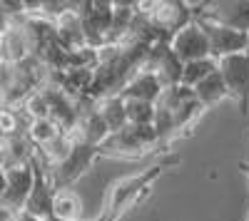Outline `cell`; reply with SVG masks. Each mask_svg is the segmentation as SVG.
I'll return each mask as SVG.
<instances>
[{
	"label": "cell",
	"instance_id": "cell-12",
	"mask_svg": "<svg viewBox=\"0 0 249 221\" xmlns=\"http://www.w3.org/2000/svg\"><path fill=\"white\" fill-rule=\"evenodd\" d=\"M30 55H33V50H30L28 32H25L23 23L15 20V23L0 35V57H3L5 65H18V63H23V60H28Z\"/></svg>",
	"mask_w": 249,
	"mask_h": 221
},
{
	"label": "cell",
	"instance_id": "cell-1",
	"mask_svg": "<svg viewBox=\"0 0 249 221\" xmlns=\"http://www.w3.org/2000/svg\"><path fill=\"white\" fill-rule=\"evenodd\" d=\"M179 162V157H164L162 162H155L152 167L142 169L132 176H124L120 182H115L105 196L102 211L92 219V221H120L130 209H135L140 202L147 199V194L152 191V184L164 174V169Z\"/></svg>",
	"mask_w": 249,
	"mask_h": 221
},
{
	"label": "cell",
	"instance_id": "cell-22",
	"mask_svg": "<svg viewBox=\"0 0 249 221\" xmlns=\"http://www.w3.org/2000/svg\"><path fill=\"white\" fill-rule=\"evenodd\" d=\"M5 167V157H3V144H0V169Z\"/></svg>",
	"mask_w": 249,
	"mask_h": 221
},
{
	"label": "cell",
	"instance_id": "cell-19",
	"mask_svg": "<svg viewBox=\"0 0 249 221\" xmlns=\"http://www.w3.org/2000/svg\"><path fill=\"white\" fill-rule=\"evenodd\" d=\"M57 134H62V129L53 122V119H33L25 129V137L30 139V144L35 149H43L45 144H50Z\"/></svg>",
	"mask_w": 249,
	"mask_h": 221
},
{
	"label": "cell",
	"instance_id": "cell-8",
	"mask_svg": "<svg viewBox=\"0 0 249 221\" xmlns=\"http://www.w3.org/2000/svg\"><path fill=\"white\" fill-rule=\"evenodd\" d=\"M147 20L162 37L170 40L175 32H179L195 20V5L182 3V0H160V3H155V10Z\"/></svg>",
	"mask_w": 249,
	"mask_h": 221
},
{
	"label": "cell",
	"instance_id": "cell-24",
	"mask_svg": "<svg viewBox=\"0 0 249 221\" xmlns=\"http://www.w3.org/2000/svg\"><path fill=\"white\" fill-rule=\"evenodd\" d=\"M247 35H249V32H247ZM247 52H249V50H247Z\"/></svg>",
	"mask_w": 249,
	"mask_h": 221
},
{
	"label": "cell",
	"instance_id": "cell-3",
	"mask_svg": "<svg viewBox=\"0 0 249 221\" xmlns=\"http://www.w3.org/2000/svg\"><path fill=\"white\" fill-rule=\"evenodd\" d=\"M155 147H160V137L155 127H124L115 134H110L100 144L102 157H122V159H137L150 154Z\"/></svg>",
	"mask_w": 249,
	"mask_h": 221
},
{
	"label": "cell",
	"instance_id": "cell-10",
	"mask_svg": "<svg viewBox=\"0 0 249 221\" xmlns=\"http://www.w3.org/2000/svg\"><path fill=\"white\" fill-rule=\"evenodd\" d=\"M170 50L175 52V57L182 65L210 57V43H207V35L199 28L197 20H192L187 28H182L179 32H175L170 37Z\"/></svg>",
	"mask_w": 249,
	"mask_h": 221
},
{
	"label": "cell",
	"instance_id": "cell-5",
	"mask_svg": "<svg viewBox=\"0 0 249 221\" xmlns=\"http://www.w3.org/2000/svg\"><path fill=\"white\" fill-rule=\"evenodd\" d=\"M100 157H102V154H100V147H92V144H88V142L72 139L70 154L62 159L60 164L48 167L55 189H72V184L92 169V164L97 162Z\"/></svg>",
	"mask_w": 249,
	"mask_h": 221
},
{
	"label": "cell",
	"instance_id": "cell-15",
	"mask_svg": "<svg viewBox=\"0 0 249 221\" xmlns=\"http://www.w3.org/2000/svg\"><path fill=\"white\" fill-rule=\"evenodd\" d=\"M53 219H57V221H82V199L75 189H55Z\"/></svg>",
	"mask_w": 249,
	"mask_h": 221
},
{
	"label": "cell",
	"instance_id": "cell-2",
	"mask_svg": "<svg viewBox=\"0 0 249 221\" xmlns=\"http://www.w3.org/2000/svg\"><path fill=\"white\" fill-rule=\"evenodd\" d=\"M202 112L204 110L195 99L192 90H187L184 85L164 87L155 102V125H152L160 137V147L170 144L182 132L192 129V125L202 117Z\"/></svg>",
	"mask_w": 249,
	"mask_h": 221
},
{
	"label": "cell",
	"instance_id": "cell-21",
	"mask_svg": "<svg viewBox=\"0 0 249 221\" xmlns=\"http://www.w3.org/2000/svg\"><path fill=\"white\" fill-rule=\"evenodd\" d=\"M247 149H249V125H247ZM239 169H244V172L249 174V162H242V164H239Z\"/></svg>",
	"mask_w": 249,
	"mask_h": 221
},
{
	"label": "cell",
	"instance_id": "cell-7",
	"mask_svg": "<svg viewBox=\"0 0 249 221\" xmlns=\"http://www.w3.org/2000/svg\"><path fill=\"white\" fill-rule=\"evenodd\" d=\"M195 20L199 23V28L207 35V43H210V57L212 60H222V57H230V55H239L249 50V35L232 30L217 20H210L204 15H195Z\"/></svg>",
	"mask_w": 249,
	"mask_h": 221
},
{
	"label": "cell",
	"instance_id": "cell-16",
	"mask_svg": "<svg viewBox=\"0 0 249 221\" xmlns=\"http://www.w3.org/2000/svg\"><path fill=\"white\" fill-rule=\"evenodd\" d=\"M97 114L102 117V122L107 125L110 134L120 132L127 127V117H124V99L120 95H110V97H102L95 102Z\"/></svg>",
	"mask_w": 249,
	"mask_h": 221
},
{
	"label": "cell",
	"instance_id": "cell-14",
	"mask_svg": "<svg viewBox=\"0 0 249 221\" xmlns=\"http://www.w3.org/2000/svg\"><path fill=\"white\" fill-rule=\"evenodd\" d=\"M192 95H195V99L199 102V107L207 112V110H212L214 105H219V102H224L227 97V87H224V79H222V75H219V70L217 72H212L210 77H204L202 82L192 90Z\"/></svg>",
	"mask_w": 249,
	"mask_h": 221
},
{
	"label": "cell",
	"instance_id": "cell-18",
	"mask_svg": "<svg viewBox=\"0 0 249 221\" xmlns=\"http://www.w3.org/2000/svg\"><path fill=\"white\" fill-rule=\"evenodd\" d=\"M124 117L130 127H152L155 125V102L124 99Z\"/></svg>",
	"mask_w": 249,
	"mask_h": 221
},
{
	"label": "cell",
	"instance_id": "cell-23",
	"mask_svg": "<svg viewBox=\"0 0 249 221\" xmlns=\"http://www.w3.org/2000/svg\"><path fill=\"white\" fill-rule=\"evenodd\" d=\"M3 65H5V63H3V57H0V67H3Z\"/></svg>",
	"mask_w": 249,
	"mask_h": 221
},
{
	"label": "cell",
	"instance_id": "cell-20",
	"mask_svg": "<svg viewBox=\"0 0 249 221\" xmlns=\"http://www.w3.org/2000/svg\"><path fill=\"white\" fill-rule=\"evenodd\" d=\"M10 25H13V20H10V17L3 13V10H0V35H3V32H5Z\"/></svg>",
	"mask_w": 249,
	"mask_h": 221
},
{
	"label": "cell",
	"instance_id": "cell-13",
	"mask_svg": "<svg viewBox=\"0 0 249 221\" xmlns=\"http://www.w3.org/2000/svg\"><path fill=\"white\" fill-rule=\"evenodd\" d=\"M162 85H160V79L147 72V70H137L130 79H127V85H124L120 90V97L122 99H142V102H157V97L162 95Z\"/></svg>",
	"mask_w": 249,
	"mask_h": 221
},
{
	"label": "cell",
	"instance_id": "cell-11",
	"mask_svg": "<svg viewBox=\"0 0 249 221\" xmlns=\"http://www.w3.org/2000/svg\"><path fill=\"white\" fill-rule=\"evenodd\" d=\"M33 189V167L28 164H18L5 169V191L0 196V204L5 209L23 214V206L28 202V194Z\"/></svg>",
	"mask_w": 249,
	"mask_h": 221
},
{
	"label": "cell",
	"instance_id": "cell-4",
	"mask_svg": "<svg viewBox=\"0 0 249 221\" xmlns=\"http://www.w3.org/2000/svg\"><path fill=\"white\" fill-rule=\"evenodd\" d=\"M30 167H33V189L28 194V202L23 206V214L33 221H48L53 219V196H55V184L48 164L43 162V157L35 154L30 157Z\"/></svg>",
	"mask_w": 249,
	"mask_h": 221
},
{
	"label": "cell",
	"instance_id": "cell-9",
	"mask_svg": "<svg viewBox=\"0 0 249 221\" xmlns=\"http://www.w3.org/2000/svg\"><path fill=\"white\" fill-rule=\"evenodd\" d=\"M195 15H204L210 20L239 30L249 32V0H214V3H202L195 5Z\"/></svg>",
	"mask_w": 249,
	"mask_h": 221
},
{
	"label": "cell",
	"instance_id": "cell-17",
	"mask_svg": "<svg viewBox=\"0 0 249 221\" xmlns=\"http://www.w3.org/2000/svg\"><path fill=\"white\" fill-rule=\"evenodd\" d=\"M212 72H217V60H212V57L187 63V65H182V79H179V85H184L187 90H195L202 79L210 77Z\"/></svg>",
	"mask_w": 249,
	"mask_h": 221
},
{
	"label": "cell",
	"instance_id": "cell-6",
	"mask_svg": "<svg viewBox=\"0 0 249 221\" xmlns=\"http://www.w3.org/2000/svg\"><path fill=\"white\" fill-rule=\"evenodd\" d=\"M217 70L224 79L227 95L234 99L242 119L247 122L249 119V52L217 60Z\"/></svg>",
	"mask_w": 249,
	"mask_h": 221
}]
</instances>
